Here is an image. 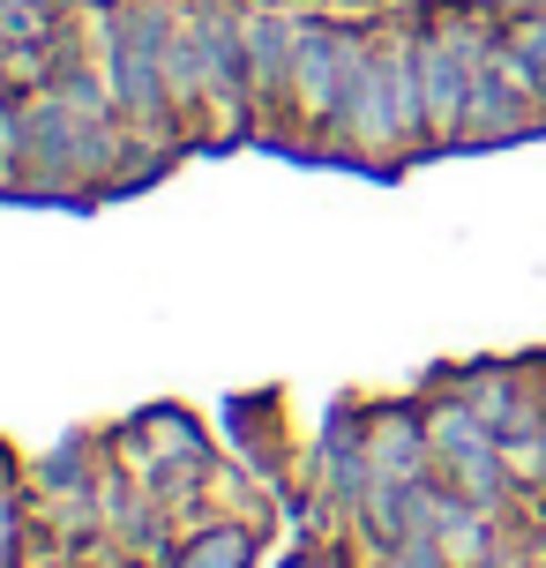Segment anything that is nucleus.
I'll return each mask as SVG.
<instances>
[{"label":"nucleus","mask_w":546,"mask_h":568,"mask_svg":"<svg viewBox=\"0 0 546 568\" xmlns=\"http://www.w3.org/2000/svg\"><path fill=\"white\" fill-rule=\"evenodd\" d=\"M442 449H449V464H457V479H464V486L494 494V449H487V426H472V419H442Z\"/></svg>","instance_id":"2"},{"label":"nucleus","mask_w":546,"mask_h":568,"mask_svg":"<svg viewBox=\"0 0 546 568\" xmlns=\"http://www.w3.org/2000/svg\"><path fill=\"white\" fill-rule=\"evenodd\" d=\"M419 75H427L434 120H442V128H457L464 98H472V53H464V38H434L427 53H419Z\"/></svg>","instance_id":"1"},{"label":"nucleus","mask_w":546,"mask_h":568,"mask_svg":"<svg viewBox=\"0 0 546 568\" xmlns=\"http://www.w3.org/2000/svg\"><path fill=\"white\" fill-rule=\"evenodd\" d=\"M188 568H247V546L240 539H202L195 554H188Z\"/></svg>","instance_id":"3"}]
</instances>
